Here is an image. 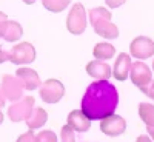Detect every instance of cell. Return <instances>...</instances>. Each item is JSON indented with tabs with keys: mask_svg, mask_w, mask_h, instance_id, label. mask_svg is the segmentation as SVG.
Listing matches in <instances>:
<instances>
[{
	"mask_svg": "<svg viewBox=\"0 0 154 142\" xmlns=\"http://www.w3.org/2000/svg\"><path fill=\"white\" fill-rule=\"evenodd\" d=\"M119 104V93L109 80H94L89 84L82 99V111L89 121H102L114 114Z\"/></svg>",
	"mask_w": 154,
	"mask_h": 142,
	"instance_id": "6da1fadb",
	"label": "cell"
},
{
	"mask_svg": "<svg viewBox=\"0 0 154 142\" xmlns=\"http://www.w3.org/2000/svg\"><path fill=\"white\" fill-rule=\"evenodd\" d=\"M66 28L71 34L80 36L86 30V11L82 3H74L66 17Z\"/></svg>",
	"mask_w": 154,
	"mask_h": 142,
	"instance_id": "7a4b0ae2",
	"label": "cell"
},
{
	"mask_svg": "<svg viewBox=\"0 0 154 142\" xmlns=\"http://www.w3.org/2000/svg\"><path fill=\"white\" fill-rule=\"evenodd\" d=\"M34 104H35V99L32 96H26V97L19 99L17 102H14V104L8 108V118L12 122L26 121L34 110Z\"/></svg>",
	"mask_w": 154,
	"mask_h": 142,
	"instance_id": "3957f363",
	"label": "cell"
},
{
	"mask_svg": "<svg viewBox=\"0 0 154 142\" xmlns=\"http://www.w3.org/2000/svg\"><path fill=\"white\" fill-rule=\"evenodd\" d=\"M35 48L29 42H20L9 51V62L14 65H26L35 60Z\"/></svg>",
	"mask_w": 154,
	"mask_h": 142,
	"instance_id": "277c9868",
	"label": "cell"
},
{
	"mask_svg": "<svg viewBox=\"0 0 154 142\" xmlns=\"http://www.w3.org/2000/svg\"><path fill=\"white\" fill-rule=\"evenodd\" d=\"M65 96V85L57 79H48L40 85V99L46 104H57Z\"/></svg>",
	"mask_w": 154,
	"mask_h": 142,
	"instance_id": "5b68a950",
	"label": "cell"
},
{
	"mask_svg": "<svg viewBox=\"0 0 154 142\" xmlns=\"http://www.w3.org/2000/svg\"><path fill=\"white\" fill-rule=\"evenodd\" d=\"M2 93L5 96V99L11 100V102H17L19 99L23 97V85L19 80L17 76L12 74H5L2 77Z\"/></svg>",
	"mask_w": 154,
	"mask_h": 142,
	"instance_id": "8992f818",
	"label": "cell"
},
{
	"mask_svg": "<svg viewBox=\"0 0 154 142\" xmlns=\"http://www.w3.org/2000/svg\"><path fill=\"white\" fill-rule=\"evenodd\" d=\"M130 54L139 60H145L154 56V42L149 37L139 36L130 45Z\"/></svg>",
	"mask_w": 154,
	"mask_h": 142,
	"instance_id": "52a82bcc",
	"label": "cell"
},
{
	"mask_svg": "<svg viewBox=\"0 0 154 142\" xmlns=\"http://www.w3.org/2000/svg\"><path fill=\"white\" fill-rule=\"evenodd\" d=\"M100 130L103 134L111 137L120 136L126 130V121L119 114H109L100 121Z\"/></svg>",
	"mask_w": 154,
	"mask_h": 142,
	"instance_id": "ba28073f",
	"label": "cell"
},
{
	"mask_svg": "<svg viewBox=\"0 0 154 142\" xmlns=\"http://www.w3.org/2000/svg\"><path fill=\"white\" fill-rule=\"evenodd\" d=\"M130 77H131L133 84L142 90L151 84L152 73L145 62H133L131 70H130Z\"/></svg>",
	"mask_w": 154,
	"mask_h": 142,
	"instance_id": "9c48e42d",
	"label": "cell"
},
{
	"mask_svg": "<svg viewBox=\"0 0 154 142\" xmlns=\"http://www.w3.org/2000/svg\"><path fill=\"white\" fill-rule=\"evenodd\" d=\"M89 22H91L96 34H99L100 37L109 39V40L119 37V28H117V25H114L111 22V19L96 17V19H89Z\"/></svg>",
	"mask_w": 154,
	"mask_h": 142,
	"instance_id": "30bf717a",
	"label": "cell"
},
{
	"mask_svg": "<svg viewBox=\"0 0 154 142\" xmlns=\"http://www.w3.org/2000/svg\"><path fill=\"white\" fill-rule=\"evenodd\" d=\"M16 76L19 77V80L22 82L23 88L28 90V91H34L37 90V87H40L42 82H40V76L37 74L35 70L32 68H26V67H22L16 71Z\"/></svg>",
	"mask_w": 154,
	"mask_h": 142,
	"instance_id": "8fae6325",
	"label": "cell"
},
{
	"mask_svg": "<svg viewBox=\"0 0 154 142\" xmlns=\"http://www.w3.org/2000/svg\"><path fill=\"white\" fill-rule=\"evenodd\" d=\"M86 73L94 77L96 80H108L109 77L112 76L111 73V67L108 65L106 62H102V60H91L86 63Z\"/></svg>",
	"mask_w": 154,
	"mask_h": 142,
	"instance_id": "7c38bea8",
	"label": "cell"
},
{
	"mask_svg": "<svg viewBox=\"0 0 154 142\" xmlns=\"http://www.w3.org/2000/svg\"><path fill=\"white\" fill-rule=\"evenodd\" d=\"M131 57L130 54L126 53H120L116 59V63H114V68H112V76L116 80L119 82H123L128 76H130V70H131Z\"/></svg>",
	"mask_w": 154,
	"mask_h": 142,
	"instance_id": "4fadbf2b",
	"label": "cell"
},
{
	"mask_svg": "<svg viewBox=\"0 0 154 142\" xmlns=\"http://www.w3.org/2000/svg\"><path fill=\"white\" fill-rule=\"evenodd\" d=\"M68 125H71V128L74 131L85 133L91 128V121L83 114L82 110H72L68 114Z\"/></svg>",
	"mask_w": 154,
	"mask_h": 142,
	"instance_id": "5bb4252c",
	"label": "cell"
},
{
	"mask_svg": "<svg viewBox=\"0 0 154 142\" xmlns=\"http://www.w3.org/2000/svg\"><path fill=\"white\" fill-rule=\"evenodd\" d=\"M22 36H23L22 25L16 20H8L6 27L3 30V34H2V39H5L6 42H17L22 39Z\"/></svg>",
	"mask_w": 154,
	"mask_h": 142,
	"instance_id": "9a60e30c",
	"label": "cell"
},
{
	"mask_svg": "<svg viewBox=\"0 0 154 142\" xmlns=\"http://www.w3.org/2000/svg\"><path fill=\"white\" fill-rule=\"evenodd\" d=\"M46 121H48V113H46L42 107H37V108L32 110L31 116H29V118L25 121V122H26V125H28L29 130H37V128L43 127V125L46 124Z\"/></svg>",
	"mask_w": 154,
	"mask_h": 142,
	"instance_id": "2e32d148",
	"label": "cell"
},
{
	"mask_svg": "<svg viewBox=\"0 0 154 142\" xmlns=\"http://www.w3.org/2000/svg\"><path fill=\"white\" fill-rule=\"evenodd\" d=\"M93 54H94L96 60H109L116 54V48L108 42H100L94 46Z\"/></svg>",
	"mask_w": 154,
	"mask_h": 142,
	"instance_id": "e0dca14e",
	"label": "cell"
},
{
	"mask_svg": "<svg viewBox=\"0 0 154 142\" xmlns=\"http://www.w3.org/2000/svg\"><path fill=\"white\" fill-rule=\"evenodd\" d=\"M139 116L146 124V127L154 125V105L148 104V102H142L139 105Z\"/></svg>",
	"mask_w": 154,
	"mask_h": 142,
	"instance_id": "ac0fdd59",
	"label": "cell"
},
{
	"mask_svg": "<svg viewBox=\"0 0 154 142\" xmlns=\"http://www.w3.org/2000/svg\"><path fill=\"white\" fill-rule=\"evenodd\" d=\"M42 3L49 12H62L68 8L71 0H42Z\"/></svg>",
	"mask_w": 154,
	"mask_h": 142,
	"instance_id": "d6986e66",
	"label": "cell"
},
{
	"mask_svg": "<svg viewBox=\"0 0 154 142\" xmlns=\"http://www.w3.org/2000/svg\"><path fill=\"white\" fill-rule=\"evenodd\" d=\"M35 142H57V136L53 130H43L35 136Z\"/></svg>",
	"mask_w": 154,
	"mask_h": 142,
	"instance_id": "ffe728a7",
	"label": "cell"
},
{
	"mask_svg": "<svg viewBox=\"0 0 154 142\" xmlns=\"http://www.w3.org/2000/svg\"><path fill=\"white\" fill-rule=\"evenodd\" d=\"M60 139H62V142H75V134H74V130L71 128V125L66 124L62 127Z\"/></svg>",
	"mask_w": 154,
	"mask_h": 142,
	"instance_id": "44dd1931",
	"label": "cell"
},
{
	"mask_svg": "<svg viewBox=\"0 0 154 142\" xmlns=\"http://www.w3.org/2000/svg\"><path fill=\"white\" fill-rule=\"evenodd\" d=\"M16 142H35V134L32 133V130H29V131H26V133L20 134Z\"/></svg>",
	"mask_w": 154,
	"mask_h": 142,
	"instance_id": "7402d4cb",
	"label": "cell"
},
{
	"mask_svg": "<svg viewBox=\"0 0 154 142\" xmlns=\"http://www.w3.org/2000/svg\"><path fill=\"white\" fill-rule=\"evenodd\" d=\"M8 16L5 14L3 11H0V39H2V34H3V30L6 27V22H8Z\"/></svg>",
	"mask_w": 154,
	"mask_h": 142,
	"instance_id": "603a6c76",
	"label": "cell"
},
{
	"mask_svg": "<svg viewBox=\"0 0 154 142\" xmlns=\"http://www.w3.org/2000/svg\"><path fill=\"white\" fill-rule=\"evenodd\" d=\"M125 2H126V0H105L106 6H108V8H111V9H114V8H119V6H122V5H123Z\"/></svg>",
	"mask_w": 154,
	"mask_h": 142,
	"instance_id": "cb8c5ba5",
	"label": "cell"
},
{
	"mask_svg": "<svg viewBox=\"0 0 154 142\" xmlns=\"http://www.w3.org/2000/svg\"><path fill=\"white\" fill-rule=\"evenodd\" d=\"M6 60H9V51H5L2 46H0V65Z\"/></svg>",
	"mask_w": 154,
	"mask_h": 142,
	"instance_id": "d4e9b609",
	"label": "cell"
},
{
	"mask_svg": "<svg viewBox=\"0 0 154 142\" xmlns=\"http://www.w3.org/2000/svg\"><path fill=\"white\" fill-rule=\"evenodd\" d=\"M142 91H143L148 97H151V99L154 100V84H151L148 88H146V87H145V88H142Z\"/></svg>",
	"mask_w": 154,
	"mask_h": 142,
	"instance_id": "484cf974",
	"label": "cell"
},
{
	"mask_svg": "<svg viewBox=\"0 0 154 142\" xmlns=\"http://www.w3.org/2000/svg\"><path fill=\"white\" fill-rule=\"evenodd\" d=\"M146 130H148V134H149L151 140L154 142V125H149V127H146Z\"/></svg>",
	"mask_w": 154,
	"mask_h": 142,
	"instance_id": "4316f807",
	"label": "cell"
},
{
	"mask_svg": "<svg viewBox=\"0 0 154 142\" xmlns=\"http://www.w3.org/2000/svg\"><path fill=\"white\" fill-rule=\"evenodd\" d=\"M137 142H152L149 136H139L137 137Z\"/></svg>",
	"mask_w": 154,
	"mask_h": 142,
	"instance_id": "83f0119b",
	"label": "cell"
},
{
	"mask_svg": "<svg viewBox=\"0 0 154 142\" xmlns=\"http://www.w3.org/2000/svg\"><path fill=\"white\" fill-rule=\"evenodd\" d=\"M5 96H3V93H2V90H0V108H3V105H5Z\"/></svg>",
	"mask_w": 154,
	"mask_h": 142,
	"instance_id": "f1b7e54d",
	"label": "cell"
},
{
	"mask_svg": "<svg viewBox=\"0 0 154 142\" xmlns=\"http://www.w3.org/2000/svg\"><path fill=\"white\" fill-rule=\"evenodd\" d=\"M22 2L25 3V5H32V3H35L37 0H22Z\"/></svg>",
	"mask_w": 154,
	"mask_h": 142,
	"instance_id": "f546056e",
	"label": "cell"
},
{
	"mask_svg": "<svg viewBox=\"0 0 154 142\" xmlns=\"http://www.w3.org/2000/svg\"><path fill=\"white\" fill-rule=\"evenodd\" d=\"M0 110H2V108H0ZM2 122H3V113L0 111V124H2Z\"/></svg>",
	"mask_w": 154,
	"mask_h": 142,
	"instance_id": "4dcf8cb0",
	"label": "cell"
},
{
	"mask_svg": "<svg viewBox=\"0 0 154 142\" xmlns=\"http://www.w3.org/2000/svg\"><path fill=\"white\" fill-rule=\"evenodd\" d=\"M152 71H154V60H152Z\"/></svg>",
	"mask_w": 154,
	"mask_h": 142,
	"instance_id": "1f68e13d",
	"label": "cell"
}]
</instances>
